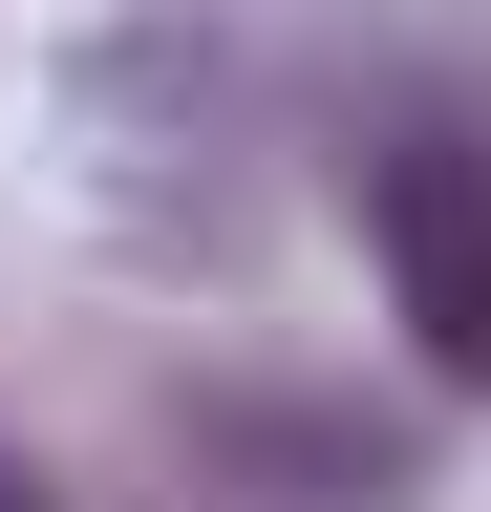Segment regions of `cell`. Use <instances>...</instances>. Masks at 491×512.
<instances>
[{"label":"cell","instance_id":"cell-2","mask_svg":"<svg viewBox=\"0 0 491 512\" xmlns=\"http://www.w3.org/2000/svg\"><path fill=\"white\" fill-rule=\"evenodd\" d=\"M0 512H65V491H43V470H0Z\"/></svg>","mask_w":491,"mask_h":512},{"label":"cell","instance_id":"cell-1","mask_svg":"<svg viewBox=\"0 0 491 512\" xmlns=\"http://www.w3.org/2000/svg\"><path fill=\"white\" fill-rule=\"evenodd\" d=\"M363 256H385V320L427 342V384L491 406V150L470 128H385L363 150Z\"/></svg>","mask_w":491,"mask_h":512}]
</instances>
